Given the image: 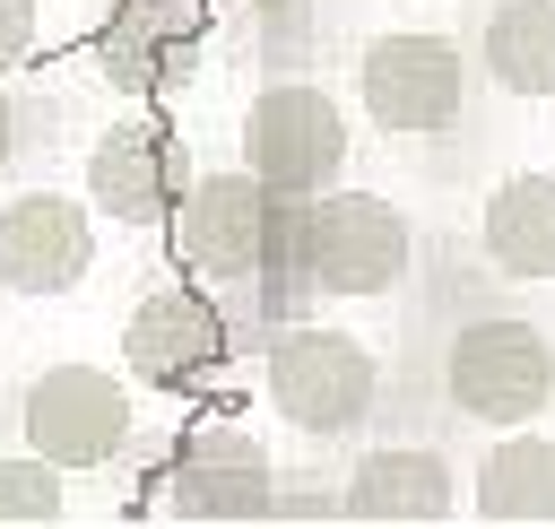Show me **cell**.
<instances>
[{"label": "cell", "mask_w": 555, "mask_h": 529, "mask_svg": "<svg viewBox=\"0 0 555 529\" xmlns=\"http://www.w3.org/2000/svg\"><path fill=\"white\" fill-rule=\"evenodd\" d=\"M468 95V61L451 35H382L364 43V113L382 130H451Z\"/></svg>", "instance_id": "8992f818"}, {"label": "cell", "mask_w": 555, "mask_h": 529, "mask_svg": "<svg viewBox=\"0 0 555 529\" xmlns=\"http://www.w3.org/2000/svg\"><path fill=\"white\" fill-rule=\"evenodd\" d=\"M87 191L95 208H113L121 225H147L173 208V139L147 130V121H113L87 156Z\"/></svg>", "instance_id": "30bf717a"}, {"label": "cell", "mask_w": 555, "mask_h": 529, "mask_svg": "<svg viewBox=\"0 0 555 529\" xmlns=\"http://www.w3.org/2000/svg\"><path fill=\"white\" fill-rule=\"evenodd\" d=\"M9 147H17V104L0 95V165H9Z\"/></svg>", "instance_id": "ac0fdd59"}, {"label": "cell", "mask_w": 555, "mask_h": 529, "mask_svg": "<svg viewBox=\"0 0 555 529\" xmlns=\"http://www.w3.org/2000/svg\"><path fill=\"white\" fill-rule=\"evenodd\" d=\"M356 520H442L451 512V468L434 451H373L347 486Z\"/></svg>", "instance_id": "7c38bea8"}, {"label": "cell", "mask_w": 555, "mask_h": 529, "mask_svg": "<svg viewBox=\"0 0 555 529\" xmlns=\"http://www.w3.org/2000/svg\"><path fill=\"white\" fill-rule=\"evenodd\" d=\"M347 156V121L321 87H269L251 113H243V165L269 182V191H321Z\"/></svg>", "instance_id": "52a82bcc"}, {"label": "cell", "mask_w": 555, "mask_h": 529, "mask_svg": "<svg viewBox=\"0 0 555 529\" xmlns=\"http://www.w3.org/2000/svg\"><path fill=\"white\" fill-rule=\"evenodd\" d=\"M269 399L304 434H356L373 416V356L347 330H286L269 347Z\"/></svg>", "instance_id": "3957f363"}, {"label": "cell", "mask_w": 555, "mask_h": 529, "mask_svg": "<svg viewBox=\"0 0 555 529\" xmlns=\"http://www.w3.org/2000/svg\"><path fill=\"white\" fill-rule=\"evenodd\" d=\"M251 9H286V0H251Z\"/></svg>", "instance_id": "d6986e66"}, {"label": "cell", "mask_w": 555, "mask_h": 529, "mask_svg": "<svg viewBox=\"0 0 555 529\" xmlns=\"http://www.w3.org/2000/svg\"><path fill=\"white\" fill-rule=\"evenodd\" d=\"M173 243L191 269L208 278H251L278 251V191L260 173H199L191 191H173Z\"/></svg>", "instance_id": "277c9868"}, {"label": "cell", "mask_w": 555, "mask_h": 529, "mask_svg": "<svg viewBox=\"0 0 555 529\" xmlns=\"http://www.w3.org/2000/svg\"><path fill=\"white\" fill-rule=\"evenodd\" d=\"M408 251H416V234H408V217L382 191H330L295 225V269H304V286H330V295H382V286H399Z\"/></svg>", "instance_id": "7a4b0ae2"}, {"label": "cell", "mask_w": 555, "mask_h": 529, "mask_svg": "<svg viewBox=\"0 0 555 529\" xmlns=\"http://www.w3.org/2000/svg\"><path fill=\"white\" fill-rule=\"evenodd\" d=\"M173 503L182 512H208V520H243V512H269V468L251 442H199L173 477Z\"/></svg>", "instance_id": "5bb4252c"}, {"label": "cell", "mask_w": 555, "mask_h": 529, "mask_svg": "<svg viewBox=\"0 0 555 529\" xmlns=\"http://www.w3.org/2000/svg\"><path fill=\"white\" fill-rule=\"evenodd\" d=\"M486 69L503 95H555V0H503L486 17Z\"/></svg>", "instance_id": "4fadbf2b"}, {"label": "cell", "mask_w": 555, "mask_h": 529, "mask_svg": "<svg viewBox=\"0 0 555 529\" xmlns=\"http://www.w3.org/2000/svg\"><path fill=\"white\" fill-rule=\"evenodd\" d=\"M486 260L503 278H555V173H512L486 199Z\"/></svg>", "instance_id": "8fae6325"}, {"label": "cell", "mask_w": 555, "mask_h": 529, "mask_svg": "<svg viewBox=\"0 0 555 529\" xmlns=\"http://www.w3.org/2000/svg\"><path fill=\"white\" fill-rule=\"evenodd\" d=\"M477 512L486 520H555V442L546 434H512L477 468Z\"/></svg>", "instance_id": "9a60e30c"}, {"label": "cell", "mask_w": 555, "mask_h": 529, "mask_svg": "<svg viewBox=\"0 0 555 529\" xmlns=\"http://www.w3.org/2000/svg\"><path fill=\"white\" fill-rule=\"evenodd\" d=\"M35 52V0H0V69Z\"/></svg>", "instance_id": "e0dca14e"}, {"label": "cell", "mask_w": 555, "mask_h": 529, "mask_svg": "<svg viewBox=\"0 0 555 529\" xmlns=\"http://www.w3.org/2000/svg\"><path fill=\"white\" fill-rule=\"evenodd\" d=\"M87 260H95V225H87L78 199L26 191V199L0 208V278L17 295H69L87 278Z\"/></svg>", "instance_id": "ba28073f"}, {"label": "cell", "mask_w": 555, "mask_h": 529, "mask_svg": "<svg viewBox=\"0 0 555 529\" xmlns=\"http://www.w3.org/2000/svg\"><path fill=\"white\" fill-rule=\"evenodd\" d=\"M69 494H61V468L35 451V460H0V520H61Z\"/></svg>", "instance_id": "2e32d148"}, {"label": "cell", "mask_w": 555, "mask_h": 529, "mask_svg": "<svg viewBox=\"0 0 555 529\" xmlns=\"http://www.w3.org/2000/svg\"><path fill=\"white\" fill-rule=\"evenodd\" d=\"M26 442L52 468H104L130 442V390L95 364H52L26 382Z\"/></svg>", "instance_id": "5b68a950"}, {"label": "cell", "mask_w": 555, "mask_h": 529, "mask_svg": "<svg viewBox=\"0 0 555 529\" xmlns=\"http://www.w3.org/2000/svg\"><path fill=\"white\" fill-rule=\"evenodd\" d=\"M121 347H130V373H147V382H191L199 364L225 356V321H217V304H208L199 286H156V295L130 312Z\"/></svg>", "instance_id": "9c48e42d"}, {"label": "cell", "mask_w": 555, "mask_h": 529, "mask_svg": "<svg viewBox=\"0 0 555 529\" xmlns=\"http://www.w3.org/2000/svg\"><path fill=\"white\" fill-rule=\"evenodd\" d=\"M442 390L477 425H529L555 399V338L538 321H512V312L468 321L442 356Z\"/></svg>", "instance_id": "6da1fadb"}]
</instances>
